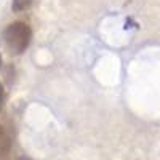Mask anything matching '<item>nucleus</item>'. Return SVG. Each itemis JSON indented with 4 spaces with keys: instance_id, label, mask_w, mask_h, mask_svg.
<instances>
[{
    "instance_id": "1",
    "label": "nucleus",
    "mask_w": 160,
    "mask_h": 160,
    "mask_svg": "<svg viewBox=\"0 0 160 160\" xmlns=\"http://www.w3.org/2000/svg\"><path fill=\"white\" fill-rule=\"evenodd\" d=\"M5 43L8 50L13 55H21L28 50L32 40V29L28 22L24 21H15L7 26V29L3 32Z\"/></svg>"
},
{
    "instance_id": "2",
    "label": "nucleus",
    "mask_w": 160,
    "mask_h": 160,
    "mask_svg": "<svg viewBox=\"0 0 160 160\" xmlns=\"http://www.w3.org/2000/svg\"><path fill=\"white\" fill-rule=\"evenodd\" d=\"M0 160H11V139L7 131L0 138Z\"/></svg>"
},
{
    "instance_id": "3",
    "label": "nucleus",
    "mask_w": 160,
    "mask_h": 160,
    "mask_svg": "<svg viewBox=\"0 0 160 160\" xmlns=\"http://www.w3.org/2000/svg\"><path fill=\"white\" fill-rule=\"evenodd\" d=\"M34 0H13L11 2V10L15 13H21L24 10H28L32 5Z\"/></svg>"
},
{
    "instance_id": "4",
    "label": "nucleus",
    "mask_w": 160,
    "mask_h": 160,
    "mask_svg": "<svg viewBox=\"0 0 160 160\" xmlns=\"http://www.w3.org/2000/svg\"><path fill=\"white\" fill-rule=\"evenodd\" d=\"M3 104H5V90H3L2 83H0V111L3 109Z\"/></svg>"
},
{
    "instance_id": "5",
    "label": "nucleus",
    "mask_w": 160,
    "mask_h": 160,
    "mask_svg": "<svg viewBox=\"0 0 160 160\" xmlns=\"http://www.w3.org/2000/svg\"><path fill=\"white\" fill-rule=\"evenodd\" d=\"M3 133H5V130H3L2 127H0V138H2V136H3Z\"/></svg>"
},
{
    "instance_id": "6",
    "label": "nucleus",
    "mask_w": 160,
    "mask_h": 160,
    "mask_svg": "<svg viewBox=\"0 0 160 160\" xmlns=\"http://www.w3.org/2000/svg\"><path fill=\"white\" fill-rule=\"evenodd\" d=\"M0 68H2V55H0Z\"/></svg>"
}]
</instances>
